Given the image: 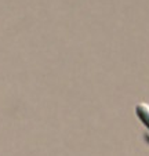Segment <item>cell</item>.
<instances>
[{"label": "cell", "instance_id": "1", "mask_svg": "<svg viewBox=\"0 0 149 156\" xmlns=\"http://www.w3.org/2000/svg\"><path fill=\"white\" fill-rule=\"evenodd\" d=\"M135 116L149 131V104L140 102L135 105Z\"/></svg>", "mask_w": 149, "mask_h": 156}, {"label": "cell", "instance_id": "2", "mask_svg": "<svg viewBox=\"0 0 149 156\" xmlns=\"http://www.w3.org/2000/svg\"><path fill=\"white\" fill-rule=\"evenodd\" d=\"M142 140L145 141V144L146 145H149V131H145L142 134Z\"/></svg>", "mask_w": 149, "mask_h": 156}]
</instances>
